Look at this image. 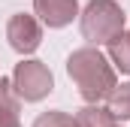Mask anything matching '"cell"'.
Masks as SVG:
<instances>
[{"mask_svg": "<svg viewBox=\"0 0 130 127\" xmlns=\"http://www.w3.org/2000/svg\"><path fill=\"white\" fill-rule=\"evenodd\" d=\"M12 88L18 100L24 103H39L52 94L55 88V79H52V70L45 67L42 61H18L15 70H12Z\"/></svg>", "mask_w": 130, "mask_h": 127, "instance_id": "cell-3", "label": "cell"}, {"mask_svg": "<svg viewBox=\"0 0 130 127\" xmlns=\"http://www.w3.org/2000/svg\"><path fill=\"white\" fill-rule=\"evenodd\" d=\"M33 127H76V121H73V115L70 112H42V115H36V121H33Z\"/></svg>", "mask_w": 130, "mask_h": 127, "instance_id": "cell-10", "label": "cell"}, {"mask_svg": "<svg viewBox=\"0 0 130 127\" xmlns=\"http://www.w3.org/2000/svg\"><path fill=\"white\" fill-rule=\"evenodd\" d=\"M18 109H21V100L12 88V79H0V127H21Z\"/></svg>", "mask_w": 130, "mask_h": 127, "instance_id": "cell-6", "label": "cell"}, {"mask_svg": "<svg viewBox=\"0 0 130 127\" xmlns=\"http://www.w3.org/2000/svg\"><path fill=\"white\" fill-rule=\"evenodd\" d=\"M6 39L18 55H33L39 49V42H42V27H39V21L33 15L18 12V15H12L6 21Z\"/></svg>", "mask_w": 130, "mask_h": 127, "instance_id": "cell-4", "label": "cell"}, {"mask_svg": "<svg viewBox=\"0 0 130 127\" xmlns=\"http://www.w3.org/2000/svg\"><path fill=\"white\" fill-rule=\"evenodd\" d=\"M79 27L88 45H109L118 33H124V12L115 0H91L79 15Z\"/></svg>", "mask_w": 130, "mask_h": 127, "instance_id": "cell-2", "label": "cell"}, {"mask_svg": "<svg viewBox=\"0 0 130 127\" xmlns=\"http://www.w3.org/2000/svg\"><path fill=\"white\" fill-rule=\"evenodd\" d=\"M67 73H70V79L76 82L79 94H82V100H85L88 106H97L100 100H106V97L115 91V85H118L115 67H112L109 58H106L100 49H94V45L76 49V52L67 58Z\"/></svg>", "mask_w": 130, "mask_h": 127, "instance_id": "cell-1", "label": "cell"}, {"mask_svg": "<svg viewBox=\"0 0 130 127\" xmlns=\"http://www.w3.org/2000/svg\"><path fill=\"white\" fill-rule=\"evenodd\" d=\"M106 109L115 121H130V82L115 85V91L106 97Z\"/></svg>", "mask_w": 130, "mask_h": 127, "instance_id": "cell-7", "label": "cell"}, {"mask_svg": "<svg viewBox=\"0 0 130 127\" xmlns=\"http://www.w3.org/2000/svg\"><path fill=\"white\" fill-rule=\"evenodd\" d=\"M33 12L48 27H67L79 15V0H33Z\"/></svg>", "mask_w": 130, "mask_h": 127, "instance_id": "cell-5", "label": "cell"}, {"mask_svg": "<svg viewBox=\"0 0 130 127\" xmlns=\"http://www.w3.org/2000/svg\"><path fill=\"white\" fill-rule=\"evenodd\" d=\"M106 49H109V64L130 76V33H118Z\"/></svg>", "mask_w": 130, "mask_h": 127, "instance_id": "cell-9", "label": "cell"}, {"mask_svg": "<svg viewBox=\"0 0 130 127\" xmlns=\"http://www.w3.org/2000/svg\"><path fill=\"white\" fill-rule=\"evenodd\" d=\"M73 121L76 127H115L118 121L109 115V109H103V106H82L76 115H73Z\"/></svg>", "mask_w": 130, "mask_h": 127, "instance_id": "cell-8", "label": "cell"}]
</instances>
